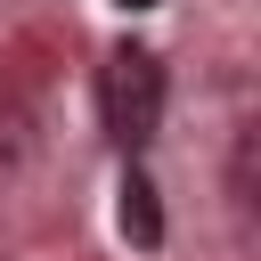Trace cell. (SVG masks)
Wrapping results in <instances>:
<instances>
[{
	"label": "cell",
	"instance_id": "cell-3",
	"mask_svg": "<svg viewBox=\"0 0 261 261\" xmlns=\"http://www.w3.org/2000/svg\"><path fill=\"white\" fill-rule=\"evenodd\" d=\"M114 8H130V16H139V8H163V0H114Z\"/></svg>",
	"mask_w": 261,
	"mask_h": 261
},
{
	"label": "cell",
	"instance_id": "cell-2",
	"mask_svg": "<svg viewBox=\"0 0 261 261\" xmlns=\"http://www.w3.org/2000/svg\"><path fill=\"white\" fill-rule=\"evenodd\" d=\"M122 237H130V245H147V253L163 245V204H155V179H147V171H130V179H122Z\"/></svg>",
	"mask_w": 261,
	"mask_h": 261
},
{
	"label": "cell",
	"instance_id": "cell-1",
	"mask_svg": "<svg viewBox=\"0 0 261 261\" xmlns=\"http://www.w3.org/2000/svg\"><path fill=\"white\" fill-rule=\"evenodd\" d=\"M98 98H106V130L122 147H147L155 122H163V57L139 49V41H122L106 57V73H98Z\"/></svg>",
	"mask_w": 261,
	"mask_h": 261
}]
</instances>
